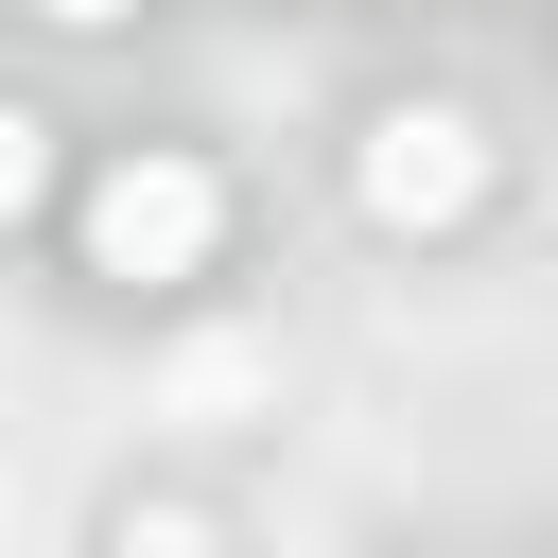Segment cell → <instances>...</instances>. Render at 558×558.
<instances>
[{
  "mask_svg": "<svg viewBox=\"0 0 558 558\" xmlns=\"http://www.w3.org/2000/svg\"><path fill=\"white\" fill-rule=\"evenodd\" d=\"M209 227H227V192H209L192 157H122V174L87 192V262H105V279H192Z\"/></svg>",
  "mask_w": 558,
  "mask_h": 558,
  "instance_id": "cell-1",
  "label": "cell"
},
{
  "mask_svg": "<svg viewBox=\"0 0 558 558\" xmlns=\"http://www.w3.org/2000/svg\"><path fill=\"white\" fill-rule=\"evenodd\" d=\"M488 192V140L453 122V105H401V122H366V209L384 227H453Z\"/></svg>",
  "mask_w": 558,
  "mask_h": 558,
  "instance_id": "cell-2",
  "label": "cell"
},
{
  "mask_svg": "<svg viewBox=\"0 0 558 558\" xmlns=\"http://www.w3.org/2000/svg\"><path fill=\"white\" fill-rule=\"evenodd\" d=\"M35 192H52V122H35V105H0V227H17Z\"/></svg>",
  "mask_w": 558,
  "mask_h": 558,
  "instance_id": "cell-3",
  "label": "cell"
},
{
  "mask_svg": "<svg viewBox=\"0 0 558 558\" xmlns=\"http://www.w3.org/2000/svg\"><path fill=\"white\" fill-rule=\"evenodd\" d=\"M35 17H122V0H35Z\"/></svg>",
  "mask_w": 558,
  "mask_h": 558,
  "instance_id": "cell-4",
  "label": "cell"
}]
</instances>
